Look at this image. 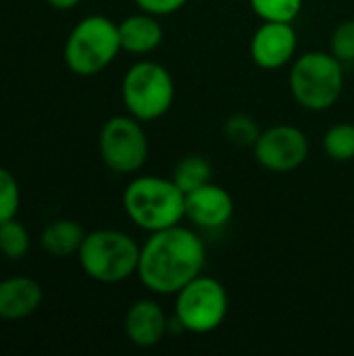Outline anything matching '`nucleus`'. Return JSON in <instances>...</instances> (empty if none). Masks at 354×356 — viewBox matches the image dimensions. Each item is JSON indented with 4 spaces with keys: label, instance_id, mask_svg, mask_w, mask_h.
Masks as SVG:
<instances>
[{
    "label": "nucleus",
    "instance_id": "nucleus-1",
    "mask_svg": "<svg viewBox=\"0 0 354 356\" xmlns=\"http://www.w3.org/2000/svg\"><path fill=\"white\" fill-rule=\"evenodd\" d=\"M207 265L202 238L186 225L152 232L140 246L138 280L156 296H175L186 284L198 277Z\"/></svg>",
    "mask_w": 354,
    "mask_h": 356
},
{
    "label": "nucleus",
    "instance_id": "nucleus-2",
    "mask_svg": "<svg viewBox=\"0 0 354 356\" xmlns=\"http://www.w3.org/2000/svg\"><path fill=\"white\" fill-rule=\"evenodd\" d=\"M123 211L136 227L161 232L186 219V194L169 177L136 175L123 192Z\"/></svg>",
    "mask_w": 354,
    "mask_h": 356
},
{
    "label": "nucleus",
    "instance_id": "nucleus-3",
    "mask_svg": "<svg viewBox=\"0 0 354 356\" xmlns=\"http://www.w3.org/2000/svg\"><path fill=\"white\" fill-rule=\"evenodd\" d=\"M119 23L104 15H88L69 31L63 48L65 65L77 77L102 73L121 52Z\"/></svg>",
    "mask_w": 354,
    "mask_h": 356
},
{
    "label": "nucleus",
    "instance_id": "nucleus-4",
    "mask_svg": "<svg viewBox=\"0 0 354 356\" xmlns=\"http://www.w3.org/2000/svg\"><path fill=\"white\" fill-rule=\"evenodd\" d=\"M77 261L90 280L121 284L138 273L140 244L121 229H94L86 234Z\"/></svg>",
    "mask_w": 354,
    "mask_h": 356
},
{
    "label": "nucleus",
    "instance_id": "nucleus-5",
    "mask_svg": "<svg viewBox=\"0 0 354 356\" xmlns=\"http://www.w3.org/2000/svg\"><path fill=\"white\" fill-rule=\"evenodd\" d=\"M294 100L313 113L330 111L344 90V65L332 52L309 50L296 56L288 75Z\"/></svg>",
    "mask_w": 354,
    "mask_h": 356
},
{
    "label": "nucleus",
    "instance_id": "nucleus-6",
    "mask_svg": "<svg viewBox=\"0 0 354 356\" xmlns=\"http://www.w3.org/2000/svg\"><path fill=\"white\" fill-rule=\"evenodd\" d=\"M125 111L142 123L165 117L175 100V81L167 67L156 60L134 63L121 81Z\"/></svg>",
    "mask_w": 354,
    "mask_h": 356
},
{
    "label": "nucleus",
    "instance_id": "nucleus-7",
    "mask_svg": "<svg viewBox=\"0 0 354 356\" xmlns=\"http://www.w3.org/2000/svg\"><path fill=\"white\" fill-rule=\"evenodd\" d=\"M227 311L230 296L225 286L219 280L200 273L175 294L173 323L188 334L207 336L223 325Z\"/></svg>",
    "mask_w": 354,
    "mask_h": 356
},
{
    "label": "nucleus",
    "instance_id": "nucleus-8",
    "mask_svg": "<svg viewBox=\"0 0 354 356\" xmlns=\"http://www.w3.org/2000/svg\"><path fill=\"white\" fill-rule=\"evenodd\" d=\"M98 152L106 169L119 175H134L138 173L150 152L148 136L136 117L115 115L100 127L98 134Z\"/></svg>",
    "mask_w": 354,
    "mask_h": 356
},
{
    "label": "nucleus",
    "instance_id": "nucleus-9",
    "mask_svg": "<svg viewBox=\"0 0 354 356\" xmlns=\"http://www.w3.org/2000/svg\"><path fill=\"white\" fill-rule=\"evenodd\" d=\"M252 150L257 163L269 173H292L309 156V138L300 127L280 123L263 129Z\"/></svg>",
    "mask_w": 354,
    "mask_h": 356
},
{
    "label": "nucleus",
    "instance_id": "nucleus-10",
    "mask_svg": "<svg viewBox=\"0 0 354 356\" xmlns=\"http://www.w3.org/2000/svg\"><path fill=\"white\" fill-rule=\"evenodd\" d=\"M298 50V33L292 23L263 21L250 38V58L259 69L277 71L292 65Z\"/></svg>",
    "mask_w": 354,
    "mask_h": 356
},
{
    "label": "nucleus",
    "instance_id": "nucleus-11",
    "mask_svg": "<svg viewBox=\"0 0 354 356\" xmlns=\"http://www.w3.org/2000/svg\"><path fill=\"white\" fill-rule=\"evenodd\" d=\"M234 198L232 194L213 181L186 194V219L204 232H215L225 227L234 217Z\"/></svg>",
    "mask_w": 354,
    "mask_h": 356
},
{
    "label": "nucleus",
    "instance_id": "nucleus-12",
    "mask_svg": "<svg viewBox=\"0 0 354 356\" xmlns=\"http://www.w3.org/2000/svg\"><path fill=\"white\" fill-rule=\"evenodd\" d=\"M169 332V319L163 307L152 298L136 300L125 313V336L138 348L159 346Z\"/></svg>",
    "mask_w": 354,
    "mask_h": 356
},
{
    "label": "nucleus",
    "instance_id": "nucleus-13",
    "mask_svg": "<svg viewBox=\"0 0 354 356\" xmlns=\"http://www.w3.org/2000/svg\"><path fill=\"white\" fill-rule=\"evenodd\" d=\"M42 286L25 275H13L0 282V319L23 321L42 305Z\"/></svg>",
    "mask_w": 354,
    "mask_h": 356
},
{
    "label": "nucleus",
    "instance_id": "nucleus-14",
    "mask_svg": "<svg viewBox=\"0 0 354 356\" xmlns=\"http://www.w3.org/2000/svg\"><path fill=\"white\" fill-rule=\"evenodd\" d=\"M119 38H121V48L129 54L144 56L154 52L161 42H163V25L159 17L150 13H136L125 17L119 23Z\"/></svg>",
    "mask_w": 354,
    "mask_h": 356
},
{
    "label": "nucleus",
    "instance_id": "nucleus-15",
    "mask_svg": "<svg viewBox=\"0 0 354 356\" xmlns=\"http://www.w3.org/2000/svg\"><path fill=\"white\" fill-rule=\"evenodd\" d=\"M88 232L75 219H54L40 234V248L52 259L75 257Z\"/></svg>",
    "mask_w": 354,
    "mask_h": 356
},
{
    "label": "nucleus",
    "instance_id": "nucleus-16",
    "mask_svg": "<svg viewBox=\"0 0 354 356\" xmlns=\"http://www.w3.org/2000/svg\"><path fill=\"white\" fill-rule=\"evenodd\" d=\"M171 179L177 184V188L184 194H190L192 190H196L213 179V167H211L209 159H204L202 154H188L182 161H177Z\"/></svg>",
    "mask_w": 354,
    "mask_h": 356
},
{
    "label": "nucleus",
    "instance_id": "nucleus-17",
    "mask_svg": "<svg viewBox=\"0 0 354 356\" xmlns=\"http://www.w3.org/2000/svg\"><path fill=\"white\" fill-rule=\"evenodd\" d=\"M31 248L27 227L15 217L0 223V254L8 261H21Z\"/></svg>",
    "mask_w": 354,
    "mask_h": 356
},
{
    "label": "nucleus",
    "instance_id": "nucleus-18",
    "mask_svg": "<svg viewBox=\"0 0 354 356\" xmlns=\"http://www.w3.org/2000/svg\"><path fill=\"white\" fill-rule=\"evenodd\" d=\"M323 150L336 163H348L354 159V125L336 123L323 136Z\"/></svg>",
    "mask_w": 354,
    "mask_h": 356
},
{
    "label": "nucleus",
    "instance_id": "nucleus-19",
    "mask_svg": "<svg viewBox=\"0 0 354 356\" xmlns=\"http://www.w3.org/2000/svg\"><path fill=\"white\" fill-rule=\"evenodd\" d=\"M223 136L232 146L238 148H252L261 136L259 123L244 113H236L232 117H227L225 125H223Z\"/></svg>",
    "mask_w": 354,
    "mask_h": 356
},
{
    "label": "nucleus",
    "instance_id": "nucleus-20",
    "mask_svg": "<svg viewBox=\"0 0 354 356\" xmlns=\"http://www.w3.org/2000/svg\"><path fill=\"white\" fill-rule=\"evenodd\" d=\"M305 0H250V8L261 21H282L292 23L300 10Z\"/></svg>",
    "mask_w": 354,
    "mask_h": 356
},
{
    "label": "nucleus",
    "instance_id": "nucleus-21",
    "mask_svg": "<svg viewBox=\"0 0 354 356\" xmlns=\"http://www.w3.org/2000/svg\"><path fill=\"white\" fill-rule=\"evenodd\" d=\"M19 204H21L19 181L8 169L0 167V223L15 219L19 213Z\"/></svg>",
    "mask_w": 354,
    "mask_h": 356
},
{
    "label": "nucleus",
    "instance_id": "nucleus-22",
    "mask_svg": "<svg viewBox=\"0 0 354 356\" xmlns=\"http://www.w3.org/2000/svg\"><path fill=\"white\" fill-rule=\"evenodd\" d=\"M330 52L342 63H354V19H344L336 25L330 38Z\"/></svg>",
    "mask_w": 354,
    "mask_h": 356
},
{
    "label": "nucleus",
    "instance_id": "nucleus-23",
    "mask_svg": "<svg viewBox=\"0 0 354 356\" xmlns=\"http://www.w3.org/2000/svg\"><path fill=\"white\" fill-rule=\"evenodd\" d=\"M136 6L144 13H150L154 17H167L177 10H182L188 0H134Z\"/></svg>",
    "mask_w": 354,
    "mask_h": 356
},
{
    "label": "nucleus",
    "instance_id": "nucleus-24",
    "mask_svg": "<svg viewBox=\"0 0 354 356\" xmlns=\"http://www.w3.org/2000/svg\"><path fill=\"white\" fill-rule=\"evenodd\" d=\"M52 8H56V10H71V8H75L81 0H46Z\"/></svg>",
    "mask_w": 354,
    "mask_h": 356
}]
</instances>
